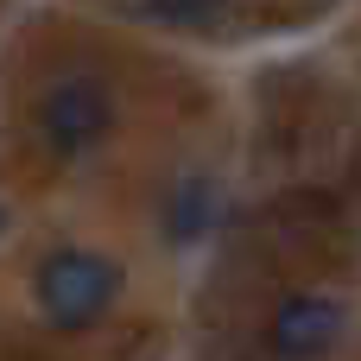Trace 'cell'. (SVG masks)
I'll list each match as a JSON object with an SVG mask.
<instances>
[{"instance_id":"cell-2","label":"cell","mask_w":361,"mask_h":361,"mask_svg":"<svg viewBox=\"0 0 361 361\" xmlns=\"http://www.w3.org/2000/svg\"><path fill=\"white\" fill-rule=\"evenodd\" d=\"M38 133L57 159H82L114 133V95L95 76H57L38 95Z\"/></svg>"},{"instance_id":"cell-6","label":"cell","mask_w":361,"mask_h":361,"mask_svg":"<svg viewBox=\"0 0 361 361\" xmlns=\"http://www.w3.org/2000/svg\"><path fill=\"white\" fill-rule=\"evenodd\" d=\"M0 228H6V209H0Z\"/></svg>"},{"instance_id":"cell-5","label":"cell","mask_w":361,"mask_h":361,"mask_svg":"<svg viewBox=\"0 0 361 361\" xmlns=\"http://www.w3.org/2000/svg\"><path fill=\"white\" fill-rule=\"evenodd\" d=\"M222 6H228V0H146V13L165 19V25H209Z\"/></svg>"},{"instance_id":"cell-3","label":"cell","mask_w":361,"mask_h":361,"mask_svg":"<svg viewBox=\"0 0 361 361\" xmlns=\"http://www.w3.org/2000/svg\"><path fill=\"white\" fill-rule=\"evenodd\" d=\"M343 324H349V311H343L336 298L298 292V298H286V305L273 311L267 343H273V355H279V361H317L336 336H343Z\"/></svg>"},{"instance_id":"cell-4","label":"cell","mask_w":361,"mask_h":361,"mask_svg":"<svg viewBox=\"0 0 361 361\" xmlns=\"http://www.w3.org/2000/svg\"><path fill=\"white\" fill-rule=\"evenodd\" d=\"M209 209H216L209 184H203V178H190V184H178V190H171V209H165V228H171L178 241H197V235L209 228Z\"/></svg>"},{"instance_id":"cell-1","label":"cell","mask_w":361,"mask_h":361,"mask_svg":"<svg viewBox=\"0 0 361 361\" xmlns=\"http://www.w3.org/2000/svg\"><path fill=\"white\" fill-rule=\"evenodd\" d=\"M32 286H38V311H44L57 330H89V324H102V317L114 311V298H121V267H114L108 254H95V247H57V254L38 260Z\"/></svg>"}]
</instances>
